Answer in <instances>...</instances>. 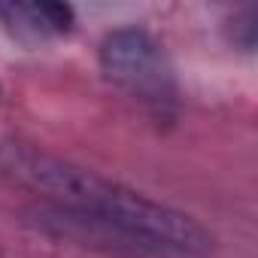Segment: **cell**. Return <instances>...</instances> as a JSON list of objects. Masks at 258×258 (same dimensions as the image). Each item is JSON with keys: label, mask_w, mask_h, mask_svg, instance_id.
Returning <instances> with one entry per match:
<instances>
[{"label": "cell", "mask_w": 258, "mask_h": 258, "mask_svg": "<svg viewBox=\"0 0 258 258\" xmlns=\"http://www.w3.org/2000/svg\"><path fill=\"white\" fill-rule=\"evenodd\" d=\"M0 173L52 198L55 207L131 231L173 258H204L213 249V234L188 213L46 149L19 140H0Z\"/></svg>", "instance_id": "1"}, {"label": "cell", "mask_w": 258, "mask_h": 258, "mask_svg": "<svg viewBox=\"0 0 258 258\" xmlns=\"http://www.w3.org/2000/svg\"><path fill=\"white\" fill-rule=\"evenodd\" d=\"M0 19L22 40H49L73 28L67 4H0Z\"/></svg>", "instance_id": "4"}, {"label": "cell", "mask_w": 258, "mask_h": 258, "mask_svg": "<svg viewBox=\"0 0 258 258\" xmlns=\"http://www.w3.org/2000/svg\"><path fill=\"white\" fill-rule=\"evenodd\" d=\"M31 222L37 225V231H43L49 237L70 240V243L97 249L103 255H115V258H173L170 252L158 249L155 243H149L143 237H134L131 231H124L118 225H109V222H100V219L55 207V204H46V207L34 210Z\"/></svg>", "instance_id": "3"}, {"label": "cell", "mask_w": 258, "mask_h": 258, "mask_svg": "<svg viewBox=\"0 0 258 258\" xmlns=\"http://www.w3.org/2000/svg\"><path fill=\"white\" fill-rule=\"evenodd\" d=\"M103 76L124 88L131 97L149 103H167L176 91L173 67L164 46L143 28H115L103 37L97 52Z\"/></svg>", "instance_id": "2"}]
</instances>
